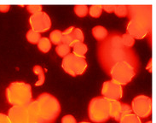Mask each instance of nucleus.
Masks as SVG:
<instances>
[{
    "mask_svg": "<svg viewBox=\"0 0 156 123\" xmlns=\"http://www.w3.org/2000/svg\"><path fill=\"white\" fill-rule=\"evenodd\" d=\"M38 104V122L54 123L61 113L58 99L50 93L40 94L37 98Z\"/></svg>",
    "mask_w": 156,
    "mask_h": 123,
    "instance_id": "obj_1",
    "label": "nucleus"
},
{
    "mask_svg": "<svg viewBox=\"0 0 156 123\" xmlns=\"http://www.w3.org/2000/svg\"><path fill=\"white\" fill-rule=\"evenodd\" d=\"M5 97L12 106L27 105L33 100L32 86L24 81L11 82L5 90Z\"/></svg>",
    "mask_w": 156,
    "mask_h": 123,
    "instance_id": "obj_2",
    "label": "nucleus"
},
{
    "mask_svg": "<svg viewBox=\"0 0 156 123\" xmlns=\"http://www.w3.org/2000/svg\"><path fill=\"white\" fill-rule=\"evenodd\" d=\"M136 9V12L132 16L126 26L127 34L136 39H143L148 36L151 30V14L141 11L142 8Z\"/></svg>",
    "mask_w": 156,
    "mask_h": 123,
    "instance_id": "obj_3",
    "label": "nucleus"
},
{
    "mask_svg": "<svg viewBox=\"0 0 156 123\" xmlns=\"http://www.w3.org/2000/svg\"><path fill=\"white\" fill-rule=\"evenodd\" d=\"M112 81L119 85H126L130 83L136 75V68L129 61H120L114 63L109 69Z\"/></svg>",
    "mask_w": 156,
    "mask_h": 123,
    "instance_id": "obj_4",
    "label": "nucleus"
},
{
    "mask_svg": "<svg viewBox=\"0 0 156 123\" xmlns=\"http://www.w3.org/2000/svg\"><path fill=\"white\" fill-rule=\"evenodd\" d=\"M88 115L95 123H104L110 118V101L103 97L92 98L89 103Z\"/></svg>",
    "mask_w": 156,
    "mask_h": 123,
    "instance_id": "obj_5",
    "label": "nucleus"
},
{
    "mask_svg": "<svg viewBox=\"0 0 156 123\" xmlns=\"http://www.w3.org/2000/svg\"><path fill=\"white\" fill-rule=\"evenodd\" d=\"M62 68L68 74L73 77L82 75L88 68V63L85 57L77 56L73 53L62 58Z\"/></svg>",
    "mask_w": 156,
    "mask_h": 123,
    "instance_id": "obj_6",
    "label": "nucleus"
},
{
    "mask_svg": "<svg viewBox=\"0 0 156 123\" xmlns=\"http://www.w3.org/2000/svg\"><path fill=\"white\" fill-rule=\"evenodd\" d=\"M132 113L139 118H147L152 113V98L146 95H138L131 102Z\"/></svg>",
    "mask_w": 156,
    "mask_h": 123,
    "instance_id": "obj_7",
    "label": "nucleus"
},
{
    "mask_svg": "<svg viewBox=\"0 0 156 123\" xmlns=\"http://www.w3.org/2000/svg\"><path fill=\"white\" fill-rule=\"evenodd\" d=\"M29 24L31 29L38 32L39 34L47 32L51 27V19L50 16L44 11L31 15L29 17Z\"/></svg>",
    "mask_w": 156,
    "mask_h": 123,
    "instance_id": "obj_8",
    "label": "nucleus"
},
{
    "mask_svg": "<svg viewBox=\"0 0 156 123\" xmlns=\"http://www.w3.org/2000/svg\"><path fill=\"white\" fill-rule=\"evenodd\" d=\"M123 94V86L119 83L112 80L103 82L101 86V96L104 98L109 101L119 100L122 98Z\"/></svg>",
    "mask_w": 156,
    "mask_h": 123,
    "instance_id": "obj_9",
    "label": "nucleus"
},
{
    "mask_svg": "<svg viewBox=\"0 0 156 123\" xmlns=\"http://www.w3.org/2000/svg\"><path fill=\"white\" fill-rule=\"evenodd\" d=\"M7 115L12 123H27L30 121L27 105L12 106Z\"/></svg>",
    "mask_w": 156,
    "mask_h": 123,
    "instance_id": "obj_10",
    "label": "nucleus"
},
{
    "mask_svg": "<svg viewBox=\"0 0 156 123\" xmlns=\"http://www.w3.org/2000/svg\"><path fill=\"white\" fill-rule=\"evenodd\" d=\"M121 102L119 100H113L110 101V118H114L116 121H119L121 115Z\"/></svg>",
    "mask_w": 156,
    "mask_h": 123,
    "instance_id": "obj_11",
    "label": "nucleus"
},
{
    "mask_svg": "<svg viewBox=\"0 0 156 123\" xmlns=\"http://www.w3.org/2000/svg\"><path fill=\"white\" fill-rule=\"evenodd\" d=\"M75 27H69L66 30H64L62 32V43L67 45L70 48H72L73 45L77 42H74L73 37V31Z\"/></svg>",
    "mask_w": 156,
    "mask_h": 123,
    "instance_id": "obj_12",
    "label": "nucleus"
},
{
    "mask_svg": "<svg viewBox=\"0 0 156 123\" xmlns=\"http://www.w3.org/2000/svg\"><path fill=\"white\" fill-rule=\"evenodd\" d=\"M92 35L98 41H102L108 37V30L103 26H96L92 28Z\"/></svg>",
    "mask_w": 156,
    "mask_h": 123,
    "instance_id": "obj_13",
    "label": "nucleus"
},
{
    "mask_svg": "<svg viewBox=\"0 0 156 123\" xmlns=\"http://www.w3.org/2000/svg\"><path fill=\"white\" fill-rule=\"evenodd\" d=\"M73 54H74L77 56H81V57H85L84 55L88 51L87 45L83 42H77L75 43L72 47Z\"/></svg>",
    "mask_w": 156,
    "mask_h": 123,
    "instance_id": "obj_14",
    "label": "nucleus"
},
{
    "mask_svg": "<svg viewBox=\"0 0 156 123\" xmlns=\"http://www.w3.org/2000/svg\"><path fill=\"white\" fill-rule=\"evenodd\" d=\"M33 71L38 77V81L35 83V86H40V85H44V83L45 81V75H44V68L40 65H35L33 68Z\"/></svg>",
    "mask_w": 156,
    "mask_h": 123,
    "instance_id": "obj_15",
    "label": "nucleus"
},
{
    "mask_svg": "<svg viewBox=\"0 0 156 123\" xmlns=\"http://www.w3.org/2000/svg\"><path fill=\"white\" fill-rule=\"evenodd\" d=\"M37 45H38V50L44 52V53L49 52L51 49V40L49 39V38H46V37H41Z\"/></svg>",
    "mask_w": 156,
    "mask_h": 123,
    "instance_id": "obj_16",
    "label": "nucleus"
},
{
    "mask_svg": "<svg viewBox=\"0 0 156 123\" xmlns=\"http://www.w3.org/2000/svg\"><path fill=\"white\" fill-rule=\"evenodd\" d=\"M26 38L27 39V41L31 44H38L39 39L41 38V34L34 30L30 29L26 34Z\"/></svg>",
    "mask_w": 156,
    "mask_h": 123,
    "instance_id": "obj_17",
    "label": "nucleus"
},
{
    "mask_svg": "<svg viewBox=\"0 0 156 123\" xmlns=\"http://www.w3.org/2000/svg\"><path fill=\"white\" fill-rule=\"evenodd\" d=\"M119 123H142V120L135 114L131 113L129 115L122 116L119 121Z\"/></svg>",
    "mask_w": 156,
    "mask_h": 123,
    "instance_id": "obj_18",
    "label": "nucleus"
},
{
    "mask_svg": "<svg viewBox=\"0 0 156 123\" xmlns=\"http://www.w3.org/2000/svg\"><path fill=\"white\" fill-rule=\"evenodd\" d=\"M62 31L61 30H53L50 34V38L49 39L51 40L52 44L55 45H58L62 43Z\"/></svg>",
    "mask_w": 156,
    "mask_h": 123,
    "instance_id": "obj_19",
    "label": "nucleus"
},
{
    "mask_svg": "<svg viewBox=\"0 0 156 123\" xmlns=\"http://www.w3.org/2000/svg\"><path fill=\"white\" fill-rule=\"evenodd\" d=\"M55 52L57 53V55L63 58L66 56H68L69 53H71V48L67 45L61 43L60 45H56V47H55Z\"/></svg>",
    "mask_w": 156,
    "mask_h": 123,
    "instance_id": "obj_20",
    "label": "nucleus"
},
{
    "mask_svg": "<svg viewBox=\"0 0 156 123\" xmlns=\"http://www.w3.org/2000/svg\"><path fill=\"white\" fill-rule=\"evenodd\" d=\"M102 6L99 5V4H93L89 7L88 13L89 15L91 17L94 18H98L101 16V13H102Z\"/></svg>",
    "mask_w": 156,
    "mask_h": 123,
    "instance_id": "obj_21",
    "label": "nucleus"
},
{
    "mask_svg": "<svg viewBox=\"0 0 156 123\" xmlns=\"http://www.w3.org/2000/svg\"><path fill=\"white\" fill-rule=\"evenodd\" d=\"M73 9H74V13L76 14V16H78L79 17H84L88 14L89 7L84 4H76V5H74Z\"/></svg>",
    "mask_w": 156,
    "mask_h": 123,
    "instance_id": "obj_22",
    "label": "nucleus"
},
{
    "mask_svg": "<svg viewBox=\"0 0 156 123\" xmlns=\"http://www.w3.org/2000/svg\"><path fill=\"white\" fill-rule=\"evenodd\" d=\"M114 14L119 17H125L128 15V6L126 5H114Z\"/></svg>",
    "mask_w": 156,
    "mask_h": 123,
    "instance_id": "obj_23",
    "label": "nucleus"
},
{
    "mask_svg": "<svg viewBox=\"0 0 156 123\" xmlns=\"http://www.w3.org/2000/svg\"><path fill=\"white\" fill-rule=\"evenodd\" d=\"M121 40H122L123 45L127 48H131L135 44V38H132L130 34H124L121 37Z\"/></svg>",
    "mask_w": 156,
    "mask_h": 123,
    "instance_id": "obj_24",
    "label": "nucleus"
},
{
    "mask_svg": "<svg viewBox=\"0 0 156 123\" xmlns=\"http://www.w3.org/2000/svg\"><path fill=\"white\" fill-rule=\"evenodd\" d=\"M73 37L74 42H84V33L79 27H74V29L73 31Z\"/></svg>",
    "mask_w": 156,
    "mask_h": 123,
    "instance_id": "obj_25",
    "label": "nucleus"
},
{
    "mask_svg": "<svg viewBox=\"0 0 156 123\" xmlns=\"http://www.w3.org/2000/svg\"><path fill=\"white\" fill-rule=\"evenodd\" d=\"M111 46L113 48H117V49H122L124 45L122 44L121 37L119 36H114L111 39Z\"/></svg>",
    "mask_w": 156,
    "mask_h": 123,
    "instance_id": "obj_26",
    "label": "nucleus"
},
{
    "mask_svg": "<svg viewBox=\"0 0 156 123\" xmlns=\"http://www.w3.org/2000/svg\"><path fill=\"white\" fill-rule=\"evenodd\" d=\"M27 9L29 11L32 15L37 14L43 11V6L40 4H31V5H27Z\"/></svg>",
    "mask_w": 156,
    "mask_h": 123,
    "instance_id": "obj_27",
    "label": "nucleus"
},
{
    "mask_svg": "<svg viewBox=\"0 0 156 123\" xmlns=\"http://www.w3.org/2000/svg\"><path fill=\"white\" fill-rule=\"evenodd\" d=\"M132 113V110H131V105L127 104V103H121V111H120V115L121 117L124 116V115H129Z\"/></svg>",
    "mask_w": 156,
    "mask_h": 123,
    "instance_id": "obj_28",
    "label": "nucleus"
},
{
    "mask_svg": "<svg viewBox=\"0 0 156 123\" xmlns=\"http://www.w3.org/2000/svg\"><path fill=\"white\" fill-rule=\"evenodd\" d=\"M61 122L62 123H77V121L73 115H64L63 117L62 118Z\"/></svg>",
    "mask_w": 156,
    "mask_h": 123,
    "instance_id": "obj_29",
    "label": "nucleus"
},
{
    "mask_svg": "<svg viewBox=\"0 0 156 123\" xmlns=\"http://www.w3.org/2000/svg\"><path fill=\"white\" fill-rule=\"evenodd\" d=\"M0 123H12L9 116L4 113H0Z\"/></svg>",
    "mask_w": 156,
    "mask_h": 123,
    "instance_id": "obj_30",
    "label": "nucleus"
},
{
    "mask_svg": "<svg viewBox=\"0 0 156 123\" xmlns=\"http://www.w3.org/2000/svg\"><path fill=\"white\" fill-rule=\"evenodd\" d=\"M101 6H102V9H104L106 12H108V13L114 12V5H111V4H106V5H101Z\"/></svg>",
    "mask_w": 156,
    "mask_h": 123,
    "instance_id": "obj_31",
    "label": "nucleus"
},
{
    "mask_svg": "<svg viewBox=\"0 0 156 123\" xmlns=\"http://www.w3.org/2000/svg\"><path fill=\"white\" fill-rule=\"evenodd\" d=\"M10 9V5L9 4H0V12H7Z\"/></svg>",
    "mask_w": 156,
    "mask_h": 123,
    "instance_id": "obj_32",
    "label": "nucleus"
},
{
    "mask_svg": "<svg viewBox=\"0 0 156 123\" xmlns=\"http://www.w3.org/2000/svg\"><path fill=\"white\" fill-rule=\"evenodd\" d=\"M146 69H148L149 72H151V69H152V59L149 60V62H148V65L147 66Z\"/></svg>",
    "mask_w": 156,
    "mask_h": 123,
    "instance_id": "obj_33",
    "label": "nucleus"
},
{
    "mask_svg": "<svg viewBox=\"0 0 156 123\" xmlns=\"http://www.w3.org/2000/svg\"><path fill=\"white\" fill-rule=\"evenodd\" d=\"M27 123H40V122H38V121H29Z\"/></svg>",
    "mask_w": 156,
    "mask_h": 123,
    "instance_id": "obj_34",
    "label": "nucleus"
},
{
    "mask_svg": "<svg viewBox=\"0 0 156 123\" xmlns=\"http://www.w3.org/2000/svg\"><path fill=\"white\" fill-rule=\"evenodd\" d=\"M79 123H90V122H89V121H80V122Z\"/></svg>",
    "mask_w": 156,
    "mask_h": 123,
    "instance_id": "obj_35",
    "label": "nucleus"
},
{
    "mask_svg": "<svg viewBox=\"0 0 156 123\" xmlns=\"http://www.w3.org/2000/svg\"><path fill=\"white\" fill-rule=\"evenodd\" d=\"M145 123H152V121H147V122Z\"/></svg>",
    "mask_w": 156,
    "mask_h": 123,
    "instance_id": "obj_36",
    "label": "nucleus"
}]
</instances>
